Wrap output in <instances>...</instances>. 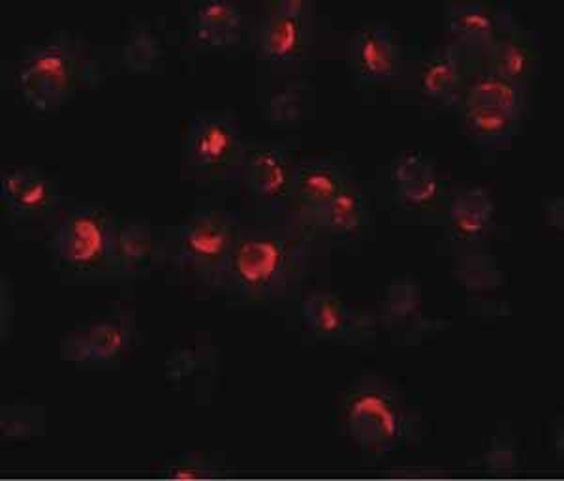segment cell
Returning a JSON list of instances; mask_svg holds the SVG:
<instances>
[{
	"label": "cell",
	"instance_id": "1",
	"mask_svg": "<svg viewBox=\"0 0 564 481\" xmlns=\"http://www.w3.org/2000/svg\"><path fill=\"white\" fill-rule=\"evenodd\" d=\"M329 251L290 207L243 204L218 294L231 307L297 310Z\"/></svg>",
	"mask_w": 564,
	"mask_h": 481
},
{
	"label": "cell",
	"instance_id": "2",
	"mask_svg": "<svg viewBox=\"0 0 564 481\" xmlns=\"http://www.w3.org/2000/svg\"><path fill=\"white\" fill-rule=\"evenodd\" d=\"M113 65L116 50L95 44L82 31L57 29L23 45L2 77L31 110L50 113L61 110L82 87L102 84Z\"/></svg>",
	"mask_w": 564,
	"mask_h": 481
},
{
	"label": "cell",
	"instance_id": "3",
	"mask_svg": "<svg viewBox=\"0 0 564 481\" xmlns=\"http://www.w3.org/2000/svg\"><path fill=\"white\" fill-rule=\"evenodd\" d=\"M241 209L217 194L199 199L177 225L161 231L159 263L180 283L218 292L226 263L238 238Z\"/></svg>",
	"mask_w": 564,
	"mask_h": 481
},
{
	"label": "cell",
	"instance_id": "4",
	"mask_svg": "<svg viewBox=\"0 0 564 481\" xmlns=\"http://www.w3.org/2000/svg\"><path fill=\"white\" fill-rule=\"evenodd\" d=\"M337 411L343 435L372 462L416 442L422 435L420 412L398 385L379 374H366L348 385Z\"/></svg>",
	"mask_w": 564,
	"mask_h": 481
},
{
	"label": "cell",
	"instance_id": "5",
	"mask_svg": "<svg viewBox=\"0 0 564 481\" xmlns=\"http://www.w3.org/2000/svg\"><path fill=\"white\" fill-rule=\"evenodd\" d=\"M119 217L104 201L72 199L44 243L52 267L63 281L122 283L116 252Z\"/></svg>",
	"mask_w": 564,
	"mask_h": 481
},
{
	"label": "cell",
	"instance_id": "6",
	"mask_svg": "<svg viewBox=\"0 0 564 481\" xmlns=\"http://www.w3.org/2000/svg\"><path fill=\"white\" fill-rule=\"evenodd\" d=\"M321 36L315 0H263L252 18L249 45L265 76L284 77L282 84L307 77Z\"/></svg>",
	"mask_w": 564,
	"mask_h": 481
},
{
	"label": "cell",
	"instance_id": "7",
	"mask_svg": "<svg viewBox=\"0 0 564 481\" xmlns=\"http://www.w3.org/2000/svg\"><path fill=\"white\" fill-rule=\"evenodd\" d=\"M245 143L247 135L234 111H199L181 140L183 172L217 196L241 188Z\"/></svg>",
	"mask_w": 564,
	"mask_h": 481
},
{
	"label": "cell",
	"instance_id": "8",
	"mask_svg": "<svg viewBox=\"0 0 564 481\" xmlns=\"http://www.w3.org/2000/svg\"><path fill=\"white\" fill-rule=\"evenodd\" d=\"M61 177L44 167L12 166L0 177V207L18 238L42 241L52 236L72 204Z\"/></svg>",
	"mask_w": 564,
	"mask_h": 481
},
{
	"label": "cell",
	"instance_id": "9",
	"mask_svg": "<svg viewBox=\"0 0 564 481\" xmlns=\"http://www.w3.org/2000/svg\"><path fill=\"white\" fill-rule=\"evenodd\" d=\"M135 342L134 308L113 305L74 326L58 342V358L82 369L116 367L134 350Z\"/></svg>",
	"mask_w": 564,
	"mask_h": 481
},
{
	"label": "cell",
	"instance_id": "10",
	"mask_svg": "<svg viewBox=\"0 0 564 481\" xmlns=\"http://www.w3.org/2000/svg\"><path fill=\"white\" fill-rule=\"evenodd\" d=\"M382 194L404 217H444L449 201L448 181L435 162L420 151H401L386 166Z\"/></svg>",
	"mask_w": 564,
	"mask_h": 481
},
{
	"label": "cell",
	"instance_id": "11",
	"mask_svg": "<svg viewBox=\"0 0 564 481\" xmlns=\"http://www.w3.org/2000/svg\"><path fill=\"white\" fill-rule=\"evenodd\" d=\"M297 313L303 328L315 339L343 342L354 347H375L380 328L377 308H358L326 288L313 286L303 296Z\"/></svg>",
	"mask_w": 564,
	"mask_h": 481
},
{
	"label": "cell",
	"instance_id": "12",
	"mask_svg": "<svg viewBox=\"0 0 564 481\" xmlns=\"http://www.w3.org/2000/svg\"><path fill=\"white\" fill-rule=\"evenodd\" d=\"M295 162L297 156L289 142L247 135L241 174L245 204L268 209L289 207Z\"/></svg>",
	"mask_w": 564,
	"mask_h": 481
},
{
	"label": "cell",
	"instance_id": "13",
	"mask_svg": "<svg viewBox=\"0 0 564 481\" xmlns=\"http://www.w3.org/2000/svg\"><path fill=\"white\" fill-rule=\"evenodd\" d=\"M345 58L359 85L398 84L406 66L403 40L388 20L361 21L348 36Z\"/></svg>",
	"mask_w": 564,
	"mask_h": 481
},
{
	"label": "cell",
	"instance_id": "14",
	"mask_svg": "<svg viewBox=\"0 0 564 481\" xmlns=\"http://www.w3.org/2000/svg\"><path fill=\"white\" fill-rule=\"evenodd\" d=\"M478 65L480 58L468 55L463 47L446 40L423 53L414 65L406 63L399 81H411L423 102L454 110L468 76Z\"/></svg>",
	"mask_w": 564,
	"mask_h": 481
},
{
	"label": "cell",
	"instance_id": "15",
	"mask_svg": "<svg viewBox=\"0 0 564 481\" xmlns=\"http://www.w3.org/2000/svg\"><path fill=\"white\" fill-rule=\"evenodd\" d=\"M300 219L329 247L359 243L375 231L372 193L354 175L329 204Z\"/></svg>",
	"mask_w": 564,
	"mask_h": 481
},
{
	"label": "cell",
	"instance_id": "16",
	"mask_svg": "<svg viewBox=\"0 0 564 481\" xmlns=\"http://www.w3.org/2000/svg\"><path fill=\"white\" fill-rule=\"evenodd\" d=\"M252 18L238 0H191L185 4V42L191 50L249 45Z\"/></svg>",
	"mask_w": 564,
	"mask_h": 481
},
{
	"label": "cell",
	"instance_id": "17",
	"mask_svg": "<svg viewBox=\"0 0 564 481\" xmlns=\"http://www.w3.org/2000/svg\"><path fill=\"white\" fill-rule=\"evenodd\" d=\"M443 10L449 42L476 58H481L497 34L516 18L510 2L446 0Z\"/></svg>",
	"mask_w": 564,
	"mask_h": 481
},
{
	"label": "cell",
	"instance_id": "18",
	"mask_svg": "<svg viewBox=\"0 0 564 481\" xmlns=\"http://www.w3.org/2000/svg\"><path fill=\"white\" fill-rule=\"evenodd\" d=\"M343 154H315L295 162L289 207L295 215H308L329 204L354 177Z\"/></svg>",
	"mask_w": 564,
	"mask_h": 481
},
{
	"label": "cell",
	"instance_id": "19",
	"mask_svg": "<svg viewBox=\"0 0 564 481\" xmlns=\"http://www.w3.org/2000/svg\"><path fill=\"white\" fill-rule=\"evenodd\" d=\"M542 65L539 33L513 18L491 42L480 58V66L502 76L531 85Z\"/></svg>",
	"mask_w": 564,
	"mask_h": 481
},
{
	"label": "cell",
	"instance_id": "20",
	"mask_svg": "<svg viewBox=\"0 0 564 481\" xmlns=\"http://www.w3.org/2000/svg\"><path fill=\"white\" fill-rule=\"evenodd\" d=\"M497 206L491 194L481 186H467L449 194L444 212L448 238L462 247H478L495 228Z\"/></svg>",
	"mask_w": 564,
	"mask_h": 481
},
{
	"label": "cell",
	"instance_id": "21",
	"mask_svg": "<svg viewBox=\"0 0 564 481\" xmlns=\"http://www.w3.org/2000/svg\"><path fill=\"white\" fill-rule=\"evenodd\" d=\"M380 328L409 340L433 328V321L422 315V284L416 276H395L384 289V296L377 307Z\"/></svg>",
	"mask_w": 564,
	"mask_h": 481
},
{
	"label": "cell",
	"instance_id": "22",
	"mask_svg": "<svg viewBox=\"0 0 564 481\" xmlns=\"http://www.w3.org/2000/svg\"><path fill=\"white\" fill-rule=\"evenodd\" d=\"M457 106H484L527 117L531 108V85L478 65L468 76Z\"/></svg>",
	"mask_w": 564,
	"mask_h": 481
},
{
	"label": "cell",
	"instance_id": "23",
	"mask_svg": "<svg viewBox=\"0 0 564 481\" xmlns=\"http://www.w3.org/2000/svg\"><path fill=\"white\" fill-rule=\"evenodd\" d=\"M161 233L143 217H119L116 233L117 263L122 283L135 281L159 263Z\"/></svg>",
	"mask_w": 564,
	"mask_h": 481
},
{
	"label": "cell",
	"instance_id": "24",
	"mask_svg": "<svg viewBox=\"0 0 564 481\" xmlns=\"http://www.w3.org/2000/svg\"><path fill=\"white\" fill-rule=\"evenodd\" d=\"M316 87L308 77L282 84L265 98L262 110L265 121L276 129H294L315 113Z\"/></svg>",
	"mask_w": 564,
	"mask_h": 481
},
{
	"label": "cell",
	"instance_id": "25",
	"mask_svg": "<svg viewBox=\"0 0 564 481\" xmlns=\"http://www.w3.org/2000/svg\"><path fill=\"white\" fill-rule=\"evenodd\" d=\"M457 119L463 134L480 147H499L518 134L525 117L484 106H457Z\"/></svg>",
	"mask_w": 564,
	"mask_h": 481
},
{
	"label": "cell",
	"instance_id": "26",
	"mask_svg": "<svg viewBox=\"0 0 564 481\" xmlns=\"http://www.w3.org/2000/svg\"><path fill=\"white\" fill-rule=\"evenodd\" d=\"M117 65L129 70H151L164 58V42L151 20H130L121 44L117 45Z\"/></svg>",
	"mask_w": 564,
	"mask_h": 481
},
{
	"label": "cell",
	"instance_id": "27",
	"mask_svg": "<svg viewBox=\"0 0 564 481\" xmlns=\"http://www.w3.org/2000/svg\"><path fill=\"white\" fill-rule=\"evenodd\" d=\"M47 430V412L44 406L29 401H15L0 406V438L2 442H26L44 437Z\"/></svg>",
	"mask_w": 564,
	"mask_h": 481
},
{
	"label": "cell",
	"instance_id": "28",
	"mask_svg": "<svg viewBox=\"0 0 564 481\" xmlns=\"http://www.w3.org/2000/svg\"><path fill=\"white\" fill-rule=\"evenodd\" d=\"M454 276L468 292H475V294L494 292L502 283V273L497 265V260L488 252L480 251L478 247H467L465 251L457 254L454 262Z\"/></svg>",
	"mask_w": 564,
	"mask_h": 481
},
{
	"label": "cell",
	"instance_id": "29",
	"mask_svg": "<svg viewBox=\"0 0 564 481\" xmlns=\"http://www.w3.org/2000/svg\"><path fill=\"white\" fill-rule=\"evenodd\" d=\"M223 462L213 456L183 453L167 461L161 475L166 480H213L223 475Z\"/></svg>",
	"mask_w": 564,
	"mask_h": 481
},
{
	"label": "cell",
	"instance_id": "30",
	"mask_svg": "<svg viewBox=\"0 0 564 481\" xmlns=\"http://www.w3.org/2000/svg\"><path fill=\"white\" fill-rule=\"evenodd\" d=\"M15 284L7 273L0 275V340L7 342L15 329Z\"/></svg>",
	"mask_w": 564,
	"mask_h": 481
},
{
	"label": "cell",
	"instance_id": "31",
	"mask_svg": "<svg viewBox=\"0 0 564 481\" xmlns=\"http://www.w3.org/2000/svg\"><path fill=\"white\" fill-rule=\"evenodd\" d=\"M199 367V353L191 348H177L170 353L164 363V374L170 382H181L191 376Z\"/></svg>",
	"mask_w": 564,
	"mask_h": 481
},
{
	"label": "cell",
	"instance_id": "32",
	"mask_svg": "<svg viewBox=\"0 0 564 481\" xmlns=\"http://www.w3.org/2000/svg\"><path fill=\"white\" fill-rule=\"evenodd\" d=\"M518 451L512 442H495L486 456L481 457V464L491 474H510L518 469Z\"/></svg>",
	"mask_w": 564,
	"mask_h": 481
}]
</instances>
